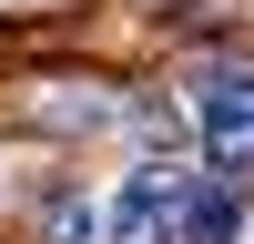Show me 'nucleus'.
Returning a JSON list of instances; mask_svg holds the SVG:
<instances>
[{"label":"nucleus","instance_id":"3","mask_svg":"<svg viewBox=\"0 0 254 244\" xmlns=\"http://www.w3.org/2000/svg\"><path fill=\"white\" fill-rule=\"evenodd\" d=\"M183 244H244V183H234V173L193 183V203H183Z\"/></svg>","mask_w":254,"mask_h":244},{"label":"nucleus","instance_id":"1","mask_svg":"<svg viewBox=\"0 0 254 244\" xmlns=\"http://www.w3.org/2000/svg\"><path fill=\"white\" fill-rule=\"evenodd\" d=\"M183 203H193V183L173 163H132L102 203V244H183Z\"/></svg>","mask_w":254,"mask_h":244},{"label":"nucleus","instance_id":"2","mask_svg":"<svg viewBox=\"0 0 254 244\" xmlns=\"http://www.w3.org/2000/svg\"><path fill=\"white\" fill-rule=\"evenodd\" d=\"M193 132H203L214 163H254V71L214 61V71L193 81Z\"/></svg>","mask_w":254,"mask_h":244},{"label":"nucleus","instance_id":"4","mask_svg":"<svg viewBox=\"0 0 254 244\" xmlns=\"http://www.w3.org/2000/svg\"><path fill=\"white\" fill-rule=\"evenodd\" d=\"M92 234H102V203L51 193V214H41V244H92Z\"/></svg>","mask_w":254,"mask_h":244}]
</instances>
